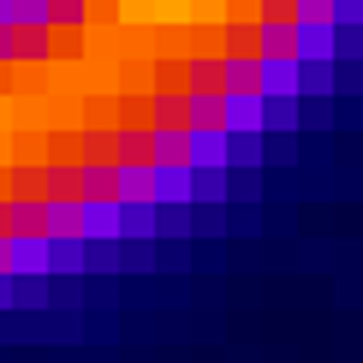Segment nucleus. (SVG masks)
<instances>
[{"mask_svg": "<svg viewBox=\"0 0 363 363\" xmlns=\"http://www.w3.org/2000/svg\"><path fill=\"white\" fill-rule=\"evenodd\" d=\"M113 161H155L149 125H119V131H113Z\"/></svg>", "mask_w": 363, "mask_h": 363, "instance_id": "obj_4", "label": "nucleus"}, {"mask_svg": "<svg viewBox=\"0 0 363 363\" xmlns=\"http://www.w3.org/2000/svg\"><path fill=\"white\" fill-rule=\"evenodd\" d=\"M84 238L101 245V238H125L119 233V196H84Z\"/></svg>", "mask_w": 363, "mask_h": 363, "instance_id": "obj_2", "label": "nucleus"}, {"mask_svg": "<svg viewBox=\"0 0 363 363\" xmlns=\"http://www.w3.org/2000/svg\"><path fill=\"white\" fill-rule=\"evenodd\" d=\"M185 155H191V173H220L233 161L226 125H185Z\"/></svg>", "mask_w": 363, "mask_h": 363, "instance_id": "obj_1", "label": "nucleus"}, {"mask_svg": "<svg viewBox=\"0 0 363 363\" xmlns=\"http://www.w3.org/2000/svg\"><path fill=\"white\" fill-rule=\"evenodd\" d=\"M48 274V233H12V280Z\"/></svg>", "mask_w": 363, "mask_h": 363, "instance_id": "obj_3", "label": "nucleus"}]
</instances>
